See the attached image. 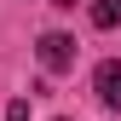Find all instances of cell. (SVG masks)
Wrapping results in <instances>:
<instances>
[{"mask_svg":"<svg viewBox=\"0 0 121 121\" xmlns=\"http://www.w3.org/2000/svg\"><path fill=\"white\" fill-rule=\"evenodd\" d=\"M92 23L98 29H121V0H92Z\"/></svg>","mask_w":121,"mask_h":121,"instance_id":"obj_3","label":"cell"},{"mask_svg":"<svg viewBox=\"0 0 121 121\" xmlns=\"http://www.w3.org/2000/svg\"><path fill=\"white\" fill-rule=\"evenodd\" d=\"M92 86H98V98L110 104V110H121V64H115V58H110V64H98Z\"/></svg>","mask_w":121,"mask_h":121,"instance_id":"obj_2","label":"cell"},{"mask_svg":"<svg viewBox=\"0 0 121 121\" xmlns=\"http://www.w3.org/2000/svg\"><path fill=\"white\" fill-rule=\"evenodd\" d=\"M6 121H29V104H23V98H12V104H6Z\"/></svg>","mask_w":121,"mask_h":121,"instance_id":"obj_4","label":"cell"},{"mask_svg":"<svg viewBox=\"0 0 121 121\" xmlns=\"http://www.w3.org/2000/svg\"><path fill=\"white\" fill-rule=\"evenodd\" d=\"M35 52H40V64H46L52 75H64V69L75 64V40H69V35H58V29H52V35H40V46H35Z\"/></svg>","mask_w":121,"mask_h":121,"instance_id":"obj_1","label":"cell"}]
</instances>
